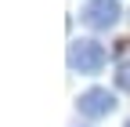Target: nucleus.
Returning a JSON list of instances; mask_svg holds the SVG:
<instances>
[{
    "label": "nucleus",
    "mask_w": 130,
    "mask_h": 127,
    "mask_svg": "<svg viewBox=\"0 0 130 127\" xmlns=\"http://www.w3.org/2000/svg\"><path fill=\"white\" fill-rule=\"evenodd\" d=\"M105 62H108L105 44H98V40H72L69 44V69L72 73H83V76L101 73Z\"/></svg>",
    "instance_id": "1"
},
{
    "label": "nucleus",
    "mask_w": 130,
    "mask_h": 127,
    "mask_svg": "<svg viewBox=\"0 0 130 127\" xmlns=\"http://www.w3.org/2000/svg\"><path fill=\"white\" fill-rule=\"evenodd\" d=\"M76 105H79V113L87 120H101V116H108L112 109H116V94L108 87H90V91H83L76 98Z\"/></svg>",
    "instance_id": "2"
},
{
    "label": "nucleus",
    "mask_w": 130,
    "mask_h": 127,
    "mask_svg": "<svg viewBox=\"0 0 130 127\" xmlns=\"http://www.w3.org/2000/svg\"><path fill=\"white\" fill-rule=\"evenodd\" d=\"M119 0H87V7H83V26H90V29H112L119 22Z\"/></svg>",
    "instance_id": "3"
},
{
    "label": "nucleus",
    "mask_w": 130,
    "mask_h": 127,
    "mask_svg": "<svg viewBox=\"0 0 130 127\" xmlns=\"http://www.w3.org/2000/svg\"><path fill=\"white\" fill-rule=\"evenodd\" d=\"M116 84H119L123 91H130V62H123V66L116 69Z\"/></svg>",
    "instance_id": "4"
},
{
    "label": "nucleus",
    "mask_w": 130,
    "mask_h": 127,
    "mask_svg": "<svg viewBox=\"0 0 130 127\" xmlns=\"http://www.w3.org/2000/svg\"><path fill=\"white\" fill-rule=\"evenodd\" d=\"M126 127H130V120H126Z\"/></svg>",
    "instance_id": "5"
}]
</instances>
